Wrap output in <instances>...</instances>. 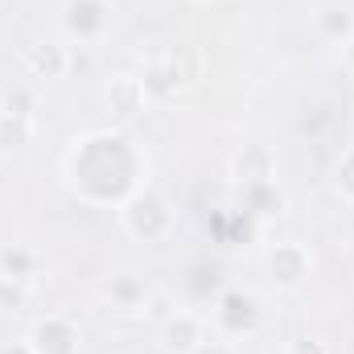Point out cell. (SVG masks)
I'll return each mask as SVG.
<instances>
[{"mask_svg": "<svg viewBox=\"0 0 354 354\" xmlns=\"http://www.w3.org/2000/svg\"><path fill=\"white\" fill-rule=\"evenodd\" d=\"M71 185L79 189V198L87 202H115L124 206L136 194V177H140V157L132 149L128 136L120 132H91L75 145L71 161H66Z\"/></svg>", "mask_w": 354, "mask_h": 354, "instance_id": "6da1fadb", "label": "cell"}, {"mask_svg": "<svg viewBox=\"0 0 354 354\" xmlns=\"http://www.w3.org/2000/svg\"><path fill=\"white\" fill-rule=\"evenodd\" d=\"M120 214H124L128 235H136V239H145V243H157V239H165V235L174 231V210H169V202H165L161 194H153V189H136V194L120 206Z\"/></svg>", "mask_w": 354, "mask_h": 354, "instance_id": "7a4b0ae2", "label": "cell"}, {"mask_svg": "<svg viewBox=\"0 0 354 354\" xmlns=\"http://www.w3.org/2000/svg\"><path fill=\"white\" fill-rule=\"evenodd\" d=\"M62 25L75 41H99L111 29V0H66Z\"/></svg>", "mask_w": 354, "mask_h": 354, "instance_id": "3957f363", "label": "cell"}, {"mask_svg": "<svg viewBox=\"0 0 354 354\" xmlns=\"http://www.w3.org/2000/svg\"><path fill=\"white\" fill-rule=\"evenodd\" d=\"M25 342L33 346V354H79L83 330H79L66 313H50V317H41V322L29 330Z\"/></svg>", "mask_w": 354, "mask_h": 354, "instance_id": "277c9868", "label": "cell"}, {"mask_svg": "<svg viewBox=\"0 0 354 354\" xmlns=\"http://www.w3.org/2000/svg\"><path fill=\"white\" fill-rule=\"evenodd\" d=\"M214 317H218V326H223L231 338L252 334V330H256V322H260V301H256L252 292H243V288H231V292H223V301H218Z\"/></svg>", "mask_w": 354, "mask_h": 354, "instance_id": "5b68a950", "label": "cell"}, {"mask_svg": "<svg viewBox=\"0 0 354 354\" xmlns=\"http://www.w3.org/2000/svg\"><path fill=\"white\" fill-rule=\"evenodd\" d=\"M268 272H272V280L280 288H297L309 276V252L301 243H276L268 252Z\"/></svg>", "mask_w": 354, "mask_h": 354, "instance_id": "8992f818", "label": "cell"}, {"mask_svg": "<svg viewBox=\"0 0 354 354\" xmlns=\"http://www.w3.org/2000/svg\"><path fill=\"white\" fill-rule=\"evenodd\" d=\"M25 66H29L37 79H62L66 66H71V58H66L62 46L41 41V46H29V50H25Z\"/></svg>", "mask_w": 354, "mask_h": 354, "instance_id": "52a82bcc", "label": "cell"}, {"mask_svg": "<svg viewBox=\"0 0 354 354\" xmlns=\"http://www.w3.org/2000/svg\"><path fill=\"white\" fill-rule=\"evenodd\" d=\"M198 342H206L202 338V317H194V313H174V317H165V346L177 354H189Z\"/></svg>", "mask_w": 354, "mask_h": 354, "instance_id": "ba28073f", "label": "cell"}, {"mask_svg": "<svg viewBox=\"0 0 354 354\" xmlns=\"http://www.w3.org/2000/svg\"><path fill=\"white\" fill-rule=\"evenodd\" d=\"M243 206L252 210V214H260V218H276L280 210H284V194H280V185L264 177V181H252V185H243Z\"/></svg>", "mask_w": 354, "mask_h": 354, "instance_id": "9c48e42d", "label": "cell"}, {"mask_svg": "<svg viewBox=\"0 0 354 354\" xmlns=\"http://www.w3.org/2000/svg\"><path fill=\"white\" fill-rule=\"evenodd\" d=\"M107 103H111L115 115L132 120V115L145 107V83H140V79H128V75L111 79V87H107Z\"/></svg>", "mask_w": 354, "mask_h": 354, "instance_id": "30bf717a", "label": "cell"}, {"mask_svg": "<svg viewBox=\"0 0 354 354\" xmlns=\"http://www.w3.org/2000/svg\"><path fill=\"white\" fill-rule=\"evenodd\" d=\"M317 33L326 37V41H334V46H346L354 37V12L346 4H330V8H322L317 12Z\"/></svg>", "mask_w": 354, "mask_h": 354, "instance_id": "8fae6325", "label": "cell"}, {"mask_svg": "<svg viewBox=\"0 0 354 354\" xmlns=\"http://www.w3.org/2000/svg\"><path fill=\"white\" fill-rule=\"evenodd\" d=\"M272 177V153L260 145H248L239 157H235V181L239 185H252V181H264Z\"/></svg>", "mask_w": 354, "mask_h": 354, "instance_id": "7c38bea8", "label": "cell"}, {"mask_svg": "<svg viewBox=\"0 0 354 354\" xmlns=\"http://www.w3.org/2000/svg\"><path fill=\"white\" fill-rule=\"evenodd\" d=\"M0 272L17 284V280H33L37 276V256L29 252V248H8V252H0Z\"/></svg>", "mask_w": 354, "mask_h": 354, "instance_id": "4fadbf2b", "label": "cell"}, {"mask_svg": "<svg viewBox=\"0 0 354 354\" xmlns=\"http://www.w3.org/2000/svg\"><path fill=\"white\" fill-rule=\"evenodd\" d=\"M107 292H111V301H115L120 309H136V305H145V297H149V292H145V284H136V280H128V276H124V280H115Z\"/></svg>", "mask_w": 354, "mask_h": 354, "instance_id": "5bb4252c", "label": "cell"}, {"mask_svg": "<svg viewBox=\"0 0 354 354\" xmlns=\"http://www.w3.org/2000/svg\"><path fill=\"white\" fill-rule=\"evenodd\" d=\"M334 185H338V194H342L346 202H354V149L338 161V177H334Z\"/></svg>", "mask_w": 354, "mask_h": 354, "instance_id": "9a60e30c", "label": "cell"}, {"mask_svg": "<svg viewBox=\"0 0 354 354\" xmlns=\"http://www.w3.org/2000/svg\"><path fill=\"white\" fill-rule=\"evenodd\" d=\"M189 354H235V351H231V342H198Z\"/></svg>", "mask_w": 354, "mask_h": 354, "instance_id": "2e32d148", "label": "cell"}, {"mask_svg": "<svg viewBox=\"0 0 354 354\" xmlns=\"http://www.w3.org/2000/svg\"><path fill=\"white\" fill-rule=\"evenodd\" d=\"M12 301H17V288H12V280L0 272V305H12Z\"/></svg>", "mask_w": 354, "mask_h": 354, "instance_id": "e0dca14e", "label": "cell"}, {"mask_svg": "<svg viewBox=\"0 0 354 354\" xmlns=\"http://www.w3.org/2000/svg\"><path fill=\"white\" fill-rule=\"evenodd\" d=\"M288 354H326V346H322V342H292Z\"/></svg>", "mask_w": 354, "mask_h": 354, "instance_id": "ac0fdd59", "label": "cell"}, {"mask_svg": "<svg viewBox=\"0 0 354 354\" xmlns=\"http://www.w3.org/2000/svg\"><path fill=\"white\" fill-rule=\"evenodd\" d=\"M0 354H33V346H29V342H21V346H8V351H0Z\"/></svg>", "mask_w": 354, "mask_h": 354, "instance_id": "d6986e66", "label": "cell"}, {"mask_svg": "<svg viewBox=\"0 0 354 354\" xmlns=\"http://www.w3.org/2000/svg\"><path fill=\"white\" fill-rule=\"evenodd\" d=\"M342 50H346V62H351V66H354V37H351V41H346V46H342Z\"/></svg>", "mask_w": 354, "mask_h": 354, "instance_id": "ffe728a7", "label": "cell"}]
</instances>
